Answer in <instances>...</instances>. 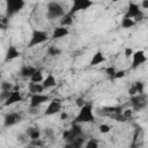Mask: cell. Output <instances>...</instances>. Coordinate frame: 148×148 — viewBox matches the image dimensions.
Wrapping results in <instances>:
<instances>
[{"label":"cell","mask_w":148,"mask_h":148,"mask_svg":"<svg viewBox=\"0 0 148 148\" xmlns=\"http://www.w3.org/2000/svg\"><path fill=\"white\" fill-rule=\"evenodd\" d=\"M22 119V116L18 112H10L8 114H6L5 119H3V125L5 126H13L17 123H20Z\"/></svg>","instance_id":"obj_12"},{"label":"cell","mask_w":148,"mask_h":148,"mask_svg":"<svg viewBox=\"0 0 148 148\" xmlns=\"http://www.w3.org/2000/svg\"><path fill=\"white\" fill-rule=\"evenodd\" d=\"M105 60H106V58H105L104 53H103L102 51H97V52L92 56V58H91V60H90V66L101 65V64L105 62Z\"/></svg>","instance_id":"obj_17"},{"label":"cell","mask_w":148,"mask_h":148,"mask_svg":"<svg viewBox=\"0 0 148 148\" xmlns=\"http://www.w3.org/2000/svg\"><path fill=\"white\" fill-rule=\"evenodd\" d=\"M105 72H106V74H108L110 77H113L117 71H116L113 67H109V68H106V71H105Z\"/></svg>","instance_id":"obj_29"},{"label":"cell","mask_w":148,"mask_h":148,"mask_svg":"<svg viewBox=\"0 0 148 148\" xmlns=\"http://www.w3.org/2000/svg\"><path fill=\"white\" fill-rule=\"evenodd\" d=\"M37 71V67H35V66H31V65H23L21 68H20V71H18V75L20 76H22V77H31L32 76V74L35 73Z\"/></svg>","instance_id":"obj_13"},{"label":"cell","mask_w":148,"mask_h":148,"mask_svg":"<svg viewBox=\"0 0 148 148\" xmlns=\"http://www.w3.org/2000/svg\"><path fill=\"white\" fill-rule=\"evenodd\" d=\"M69 34V30L67 27H64V25H60V27H57L53 32H52V39H59V38H62V37H66L68 36Z\"/></svg>","instance_id":"obj_14"},{"label":"cell","mask_w":148,"mask_h":148,"mask_svg":"<svg viewBox=\"0 0 148 148\" xmlns=\"http://www.w3.org/2000/svg\"><path fill=\"white\" fill-rule=\"evenodd\" d=\"M95 121V114H94V109L92 105L89 103H86L84 105H82L80 108L79 113L76 114L74 123L77 124H88V123H92Z\"/></svg>","instance_id":"obj_1"},{"label":"cell","mask_w":148,"mask_h":148,"mask_svg":"<svg viewBox=\"0 0 148 148\" xmlns=\"http://www.w3.org/2000/svg\"><path fill=\"white\" fill-rule=\"evenodd\" d=\"M65 9L61 3L57 1H51L46 6V17L49 20H54V18H61L65 15Z\"/></svg>","instance_id":"obj_2"},{"label":"cell","mask_w":148,"mask_h":148,"mask_svg":"<svg viewBox=\"0 0 148 148\" xmlns=\"http://www.w3.org/2000/svg\"><path fill=\"white\" fill-rule=\"evenodd\" d=\"M143 90H145V84H143L141 81H136V82H134V83L128 88V94H130L131 96H133V95L143 92Z\"/></svg>","instance_id":"obj_16"},{"label":"cell","mask_w":148,"mask_h":148,"mask_svg":"<svg viewBox=\"0 0 148 148\" xmlns=\"http://www.w3.org/2000/svg\"><path fill=\"white\" fill-rule=\"evenodd\" d=\"M67 118H68V114H67V112H64V111H62V112H61V116H60V119H61V120H64V119L66 120Z\"/></svg>","instance_id":"obj_32"},{"label":"cell","mask_w":148,"mask_h":148,"mask_svg":"<svg viewBox=\"0 0 148 148\" xmlns=\"http://www.w3.org/2000/svg\"><path fill=\"white\" fill-rule=\"evenodd\" d=\"M98 130H99V132H101L102 134H106V133L110 132L111 127H110V125H108V124H101V125L98 126Z\"/></svg>","instance_id":"obj_25"},{"label":"cell","mask_w":148,"mask_h":148,"mask_svg":"<svg viewBox=\"0 0 148 148\" xmlns=\"http://www.w3.org/2000/svg\"><path fill=\"white\" fill-rule=\"evenodd\" d=\"M133 53H134V51H133L131 47H126V49H125V51H124V56H125L126 58L132 57V56H133Z\"/></svg>","instance_id":"obj_28"},{"label":"cell","mask_w":148,"mask_h":148,"mask_svg":"<svg viewBox=\"0 0 148 148\" xmlns=\"http://www.w3.org/2000/svg\"><path fill=\"white\" fill-rule=\"evenodd\" d=\"M22 101V95L18 90H10V92L8 94V96L5 98V103L3 105L5 106H9V105H13L15 103H18Z\"/></svg>","instance_id":"obj_11"},{"label":"cell","mask_w":148,"mask_h":148,"mask_svg":"<svg viewBox=\"0 0 148 148\" xmlns=\"http://www.w3.org/2000/svg\"><path fill=\"white\" fill-rule=\"evenodd\" d=\"M136 22L133 20V18H128V17H123L121 18V22H120V25H121V28H124V29H128V28H132L134 24H135Z\"/></svg>","instance_id":"obj_21"},{"label":"cell","mask_w":148,"mask_h":148,"mask_svg":"<svg viewBox=\"0 0 148 148\" xmlns=\"http://www.w3.org/2000/svg\"><path fill=\"white\" fill-rule=\"evenodd\" d=\"M43 80H44V76H43V73H42L40 69H37V71L32 74V76L30 77V81H31V82H36V83H42Z\"/></svg>","instance_id":"obj_22"},{"label":"cell","mask_w":148,"mask_h":148,"mask_svg":"<svg viewBox=\"0 0 148 148\" xmlns=\"http://www.w3.org/2000/svg\"><path fill=\"white\" fill-rule=\"evenodd\" d=\"M49 39V34L44 30H39V29H35L30 36V40L28 43V47H34L37 45H40L43 43H45Z\"/></svg>","instance_id":"obj_3"},{"label":"cell","mask_w":148,"mask_h":148,"mask_svg":"<svg viewBox=\"0 0 148 148\" xmlns=\"http://www.w3.org/2000/svg\"><path fill=\"white\" fill-rule=\"evenodd\" d=\"M72 22H73V15H71L68 12H67V13L61 17V20H60V23H61V25H64V27L71 25Z\"/></svg>","instance_id":"obj_23"},{"label":"cell","mask_w":148,"mask_h":148,"mask_svg":"<svg viewBox=\"0 0 148 148\" xmlns=\"http://www.w3.org/2000/svg\"><path fill=\"white\" fill-rule=\"evenodd\" d=\"M21 56V52L20 50L14 46V45H10L8 49H7V52H6V57H5V60L6 61H10V60H14L15 58H18Z\"/></svg>","instance_id":"obj_15"},{"label":"cell","mask_w":148,"mask_h":148,"mask_svg":"<svg viewBox=\"0 0 148 148\" xmlns=\"http://www.w3.org/2000/svg\"><path fill=\"white\" fill-rule=\"evenodd\" d=\"M141 8L148 9V0H141Z\"/></svg>","instance_id":"obj_30"},{"label":"cell","mask_w":148,"mask_h":148,"mask_svg":"<svg viewBox=\"0 0 148 148\" xmlns=\"http://www.w3.org/2000/svg\"><path fill=\"white\" fill-rule=\"evenodd\" d=\"M125 17H128V18H133L135 22L139 21V20H142L143 17V14H142V10L140 9L139 5L135 3V2H131L126 9V13L124 15Z\"/></svg>","instance_id":"obj_7"},{"label":"cell","mask_w":148,"mask_h":148,"mask_svg":"<svg viewBox=\"0 0 148 148\" xmlns=\"http://www.w3.org/2000/svg\"><path fill=\"white\" fill-rule=\"evenodd\" d=\"M126 76V71H117L116 72V74H114V76H113V79H123V77H125Z\"/></svg>","instance_id":"obj_27"},{"label":"cell","mask_w":148,"mask_h":148,"mask_svg":"<svg viewBox=\"0 0 148 148\" xmlns=\"http://www.w3.org/2000/svg\"><path fill=\"white\" fill-rule=\"evenodd\" d=\"M86 147H87V148H91V147H92V148H97V147H98V143H97V141H96L95 139H90V140L86 143Z\"/></svg>","instance_id":"obj_26"},{"label":"cell","mask_w":148,"mask_h":148,"mask_svg":"<svg viewBox=\"0 0 148 148\" xmlns=\"http://www.w3.org/2000/svg\"><path fill=\"white\" fill-rule=\"evenodd\" d=\"M92 5H94L92 0H72V6H71V9L68 10V13L71 15H74L79 12L89 9Z\"/></svg>","instance_id":"obj_5"},{"label":"cell","mask_w":148,"mask_h":148,"mask_svg":"<svg viewBox=\"0 0 148 148\" xmlns=\"http://www.w3.org/2000/svg\"><path fill=\"white\" fill-rule=\"evenodd\" d=\"M46 52L51 57H57V56H60L61 54V50L58 49L57 46H49L47 50H46Z\"/></svg>","instance_id":"obj_24"},{"label":"cell","mask_w":148,"mask_h":148,"mask_svg":"<svg viewBox=\"0 0 148 148\" xmlns=\"http://www.w3.org/2000/svg\"><path fill=\"white\" fill-rule=\"evenodd\" d=\"M42 84H43L44 89H50V88H52V87H54L57 84V80L52 74H49L46 77H44Z\"/></svg>","instance_id":"obj_18"},{"label":"cell","mask_w":148,"mask_h":148,"mask_svg":"<svg viewBox=\"0 0 148 148\" xmlns=\"http://www.w3.org/2000/svg\"><path fill=\"white\" fill-rule=\"evenodd\" d=\"M118 1H120V0H112V2H118Z\"/></svg>","instance_id":"obj_33"},{"label":"cell","mask_w":148,"mask_h":148,"mask_svg":"<svg viewBox=\"0 0 148 148\" xmlns=\"http://www.w3.org/2000/svg\"><path fill=\"white\" fill-rule=\"evenodd\" d=\"M6 1V14L8 17L17 14L25 5V0H5Z\"/></svg>","instance_id":"obj_4"},{"label":"cell","mask_w":148,"mask_h":148,"mask_svg":"<svg viewBox=\"0 0 148 148\" xmlns=\"http://www.w3.org/2000/svg\"><path fill=\"white\" fill-rule=\"evenodd\" d=\"M28 89H29V91H30L31 94L43 92V90H45L42 83H36V82H31V81H30V83H29V87H28Z\"/></svg>","instance_id":"obj_20"},{"label":"cell","mask_w":148,"mask_h":148,"mask_svg":"<svg viewBox=\"0 0 148 148\" xmlns=\"http://www.w3.org/2000/svg\"><path fill=\"white\" fill-rule=\"evenodd\" d=\"M51 98L49 95H45L43 92H37V94H32L31 95V98H30V109H37L39 108L43 103L45 102H50Z\"/></svg>","instance_id":"obj_8"},{"label":"cell","mask_w":148,"mask_h":148,"mask_svg":"<svg viewBox=\"0 0 148 148\" xmlns=\"http://www.w3.org/2000/svg\"><path fill=\"white\" fill-rule=\"evenodd\" d=\"M59 112H61V101L59 98H52L49 102V104L44 111V114L45 116H53V114L59 113Z\"/></svg>","instance_id":"obj_10"},{"label":"cell","mask_w":148,"mask_h":148,"mask_svg":"<svg viewBox=\"0 0 148 148\" xmlns=\"http://www.w3.org/2000/svg\"><path fill=\"white\" fill-rule=\"evenodd\" d=\"M27 135L28 138L32 141V140H37V139H40V135H42V132L38 127H30L28 131H27Z\"/></svg>","instance_id":"obj_19"},{"label":"cell","mask_w":148,"mask_h":148,"mask_svg":"<svg viewBox=\"0 0 148 148\" xmlns=\"http://www.w3.org/2000/svg\"><path fill=\"white\" fill-rule=\"evenodd\" d=\"M76 104L79 105V108H81L82 105L86 104V102H84V99H82V98H77V99H76Z\"/></svg>","instance_id":"obj_31"},{"label":"cell","mask_w":148,"mask_h":148,"mask_svg":"<svg viewBox=\"0 0 148 148\" xmlns=\"http://www.w3.org/2000/svg\"><path fill=\"white\" fill-rule=\"evenodd\" d=\"M147 60H148V57L146 56V52L143 50L134 51V53L132 56V65H131V68L132 69H135L139 66L143 65Z\"/></svg>","instance_id":"obj_9"},{"label":"cell","mask_w":148,"mask_h":148,"mask_svg":"<svg viewBox=\"0 0 148 148\" xmlns=\"http://www.w3.org/2000/svg\"><path fill=\"white\" fill-rule=\"evenodd\" d=\"M147 104H148V97L146 94L141 92V94L131 96V105H132L133 110H135V111L142 110L143 108H146Z\"/></svg>","instance_id":"obj_6"}]
</instances>
